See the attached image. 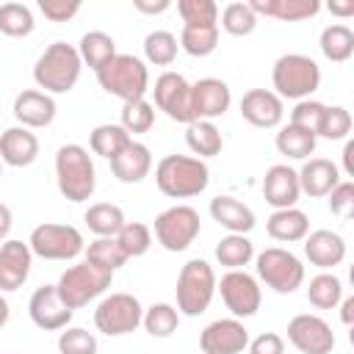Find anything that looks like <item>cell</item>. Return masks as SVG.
Returning <instances> with one entry per match:
<instances>
[{
    "mask_svg": "<svg viewBox=\"0 0 354 354\" xmlns=\"http://www.w3.org/2000/svg\"><path fill=\"white\" fill-rule=\"evenodd\" d=\"M169 6H171L169 0H158V3H152V0H133V8L141 11V14H163Z\"/></svg>",
    "mask_w": 354,
    "mask_h": 354,
    "instance_id": "obj_52",
    "label": "cell"
},
{
    "mask_svg": "<svg viewBox=\"0 0 354 354\" xmlns=\"http://www.w3.org/2000/svg\"><path fill=\"white\" fill-rule=\"evenodd\" d=\"M177 313L185 318L202 315L216 296V271L207 260L194 257L177 274Z\"/></svg>",
    "mask_w": 354,
    "mask_h": 354,
    "instance_id": "obj_6",
    "label": "cell"
},
{
    "mask_svg": "<svg viewBox=\"0 0 354 354\" xmlns=\"http://www.w3.org/2000/svg\"><path fill=\"white\" fill-rule=\"evenodd\" d=\"M141 315H144L141 301L133 293L119 290V293H108L105 299H100L94 310V326L97 332L108 337H122L141 326Z\"/></svg>",
    "mask_w": 354,
    "mask_h": 354,
    "instance_id": "obj_10",
    "label": "cell"
},
{
    "mask_svg": "<svg viewBox=\"0 0 354 354\" xmlns=\"http://www.w3.org/2000/svg\"><path fill=\"white\" fill-rule=\"evenodd\" d=\"M210 183V169L194 155H166L155 166V185L169 199L199 196Z\"/></svg>",
    "mask_w": 354,
    "mask_h": 354,
    "instance_id": "obj_2",
    "label": "cell"
},
{
    "mask_svg": "<svg viewBox=\"0 0 354 354\" xmlns=\"http://www.w3.org/2000/svg\"><path fill=\"white\" fill-rule=\"evenodd\" d=\"M116 241L122 246V252L130 257H141L149 252L152 246V230L144 221H124V227L116 232Z\"/></svg>",
    "mask_w": 354,
    "mask_h": 354,
    "instance_id": "obj_44",
    "label": "cell"
},
{
    "mask_svg": "<svg viewBox=\"0 0 354 354\" xmlns=\"http://www.w3.org/2000/svg\"><path fill=\"white\" fill-rule=\"evenodd\" d=\"M28 246L41 260H75L86 249V241H83V232L72 224L44 221V224L33 227Z\"/></svg>",
    "mask_w": 354,
    "mask_h": 354,
    "instance_id": "obj_11",
    "label": "cell"
},
{
    "mask_svg": "<svg viewBox=\"0 0 354 354\" xmlns=\"http://www.w3.org/2000/svg\"><path fill=\"white\" fill-rule=\"evenodd\" d=\"M296 174H299V188H301V194H307V196H313V199L326 196V194L340 183V169H337V163H332L329 158H307Z\"/></svg>",
    "mask_w": 354,
    "mask_h": 354,
    "instance_id": "obj_24",
    "label": "cell"
},
{
    "mask_svg": "<svg viewBox=\"0 0 354 354\" xmlns=\"http://www.w3.org/2000/svg\"><path fill=\"white\" fill-rule=\"evenodd\" d=\"M0 174H3V160H0Z\"/></svg>",
    "mask_w": 354,
    "mask_h": 354,
    "instance_id": "obj_58",
    "label": "cell"
},
{
    "mask_svg": "<svg viewBox=\"0 0 354 354\" xmlns=\"http://www.w3.org/2000/svg\"><path fill=\"white\" fill-rule=\"evenodd\" d=\"M304 257L315 268L329 271L346 260V241L335 230H313L304 238Z\"/></svg>",
    "mask_w": 354,
    "mask_h": 354,
    "instance_id": "obj_22",
    "label": "cell"
},
{
    "mask_svg": "<svg viewBox=\"0 0 354 354\" xmlns=\"http://www.w3.org/2000/svg\"><path fill=\"white\" fill-rule=\"evenodd\" d=\"M254 17H271L282 22H301L321 11L318 0H246Z\"/></svg>",
    "mask_w": 354,
    "mask_h": 354,
    "instance_id": "obj_27",
    "label": "cell"
},
{
    "mask_svg": "<svg viewBox=\"0 0 354 354\" xmlns=\"http://www.w3.org/2000/svg\"><path fill=\"white\" fill-rule=\"evenodd\" d=\"M221 28L230 36H249L257 28V17L246 3H230L221 11Z\"/></svg>",
    "mask_w": 354,
    "mask_h": 354,
    "instance_id": "obj_45",
    "label": "cell"
},
{
    "mask_svg": "<svg viewBox=\"0 0 354 354\" xmlns=\"http://www.w3.org/2000/svg\"><path fill=\"white\" fill-rule=\"evenodd\" d=\"M254 268L257 279L266 282V288H271L274 293H293L304 282L301 260L282 246H268L260 254H254Z\"/></svg>",
    "mask_w": 354,
    "mask_h": 354,
    "instance_id": "obj_8",
    "label": "cell"
},
{
    "mask_svg": "<svg viewBox=\"0 0 354 354\" xmlns=\"http://www.w3.org/2000/svg\"><path fill=\"white\" fill-rule=\"evenodd\" d=\"M232 102V91L224 80L218 77H202L196 83H191V108H194V119L202 122H213L218 116L227 113Z\"/></svg>",
    "mask_w": 354,
    "mask_h": 354,
    "instance_id": "obj_18",
    "label": "cell"
},
{
    "mask_svg": "<svg viewBox=\"0 0 354 354\" xmlns=\"http://www.w3.org/2000/svg\"><path fill=\"white\" fill-rule=\"evenodd\" d=\"M39 11L50 22H69L80 11V0H39Z\"/></svg>",
    "mask_w": 354,
    "mask_h": 354,
    "instance_id": "obj_50",
    "label": "cell"
},
{
    "mask_svg": "<svg viewBox=\"0 0 354 354\" xmlns=\"http://www.w3.org/2000/svg\"><path fill=\"white\" fill-rule=\"evenodd\" d=\"M324 102H318V100H299L296 105H293V111H290V124H296V127H304V130H310V133H315V127H318V122H321V116H324Z\"/></svg>",
    "mask_w": 354,
    "mask_h": 354,
    "instance_id": "obj_48",
    "label": "cell"
},
{
    "mask_svg": "<svg viewBox=\"0 0 354 354\" xmlns=\"http://www.w3.org/2000/svg\"><path fill=\"white\" fill-rule=\"evenodd\" d=\"M249 354H285V337L277 332H263L249 340Z\"/></svg>",
    "mask_w": 354,
    "mask_h": 354,
    "instance_id": "obj_51",
    "label": "cell"
},
{
    "mask_svg": "<svg viewBox=\"0 0 354 354\" xmlns=\"http://www.w3.org/2000/svg\"><path fill=\"white\" fill-rule=\"evenodd\" d=\"M299 196H301V188H299L296 169H290L288 163H274V166L266 169V174H263V199L274 210L296 207Z\"/></svg>",
    "mask_w": 354,
    "mask_h": 354,
    "instance_id": "obj_20",
    "label": "cell"
},
{
    "mask_svg": "<svg viewBox=\"0 0 354 354\" xmlns=\"http://www.w3.org/2000/svg\"><path fill=\"white\" fill-rule=\"evenodd\" d=\"M343 299V282L332 271H321L307 285V301L315 310H335Z\"/></svg>",
    "mask_w": 354,
    "mask_h": 354,
    "instance_id": "obj_36",
    "label": "cell"
},
{
    "mask_svg": "<svg viewBox=\"0 0 354 354\" xmlns=\"http://www.w3.org/2000/svg\"><path fill=\"white\" fill-rule=\"evenodd\" d=\"M28 315L30 321L44 329V332H58V329H66L75 310H69L61 299H58V290L55 285H41L33 290L30 301H28Z\"/></svg>",
    "mask_w": 354,
    "mask_h": 354,
    "instance_id": "obj_16",
    "label": "cell"
},
{
    "mask_svg": "<svg viewBox=\"0 0 354 354\" xmlns=\"http://www.w3.org/2000/svg\"><path fill=\"white\" fill-rule=\"evenodd\" d=\"M111 282H113V274H111V271H105V268H100V266L83 260V263L69 266V268L58 277L55 290H58V299H61L69 310H80V307H86L88 301L100 299V296L111 288Z\"/></svg>",
    "mask_w": 354,
    "mask_h": 354,
    "instance_id": "obj_7",
    "label": "cell"
},
{
    "mask_svg": "<svg viewBox=\"0 0 354 354\" xmlns=\"http://www.w3.org/2000/svg\"><path fill=\"white\" fill-rule=\"evenodd\" d=\"M0 133H3V130H0Z\"/></svg>",
    "mask_w": 354,
    "mask_h": 354,
    "instance_id": "obj_59",
    "label": "cell"
},
{
    "mask_svg": "<svg viewBox=\"0 0 354 354\" xmlns=\"http://www.w3.org/2000/svg\"><path fill=\"white\" fill-rule=\"evenodd\" d=\"M55 183L64 199L69 202H86L94 196L97 188V171L94 160L86 147L80 144H64L55 152Z\"/></svg>",
    "mask_w": 354,
    "mask_h": 354,
    "instance_id": "obj_3",
    "label": "cell"
},
{
    "mask_svg": "<svg viewBox=\"0 0 354 354\" xmlns=\"http://www.w3.org/2000/svg\"><path fill=\"white\" fill-rule=\"evenodd\" d=\"M315 133L304 130V127H296V124H282L279 133L274 136V147L279 155H285L288 160H307L313 152H315Z\"/></svg>",
    "mask_w": 354,
    "mask_h": 354,
    "instance_id": "obj_29",
    "label": "cell"
},
{
    "mask_svg": "<svg viewBox=\"0 0 354 354\" xmlns=\"http://www.w3.org/2000/svg\"><path fill=\"white\" fill-rule=\"evenodd\" d=\"M318 47L324 53L326 61L332 64H343L354 55V30L343 22H332L321 30V39H318Z\"/></svg>",
    "mask_w": 354,
    "mask_h": 354,
    "instance_id": "obj_31",
    "label": "cell"
},
{
    "mask_svg": "<svg viewBox=\"0 0 354 354\" xmlns=\"http://www.w3.org/2000/svg\"><path fill=\"white\" fill-rule=\"evenodd\" d=\"M149 91H152V100H155L152 105L158 111H163L171 122H180V124L196 122L194 119V108H191V83L180 72L158 75V80H155V86Z\"/></svg>",
    "mask_w": 354,
    "mask_h": 354,
    "instance_id": "obj_13",
    "label": "cell"
},
{
    "mask_svg": "<svg viewBox=\"0 0 354 354\" xmlns=\"http://www.w3.org/2000/svg\"><path fill=\"white\" fill-rule=\"evenodd\" d=\"M36 28L33 11L25 3H3L0 6V33L11 36V39H22L30 36Z\"/></svg>",
    "mask_w": 354,
    "mask_h": 354,
    "instance_id": "obj_39",
    "label": "cell"
},
{
    "mask_svg": "<svg viewBox=\"0 0 354 354\" xmlns=\"http://www.w3.org/2000/svg\"><path fill=\"white\" fill-rule=\"evenodd\" d=\"M337 307H340V321L346 326H351V321H354V296H343Z\"/></svg>",
    "mask_w": 354,
    "mask_h": 354,
    "instance_id": "obj_54",
    "label": "cell"
},
{
    "mask_svg": "<svg viewBox=\"0 0 354 354\" xmlns=\"http://www.w3.org/2000/svg\"><path fill=\"white\" fill-rule=\"evenodd\" d=\"M177 36L171 30H152L144 39V58L155 66H171L177 58Z\"/></svg>",
    "mask_w": 354,
    "mask_h": 354,
    "instance_id": "obj_41",
    "label": "cell"
},
{
    "mask_svg": "<svg viewBox=\"0 0 354 354\" xmlns=\"http://www.w3.org/2000/svg\"><path fill=\"white\" fill-rule=\"evenodd\" d=\"M241 116L252 127H279L285 119V102L271 91V88H249L241 97Z\"/></svg>",
    "mask_w": 354,
    "mask_h": 354,
    "instance_id": "obj_19",
    "label": "cell"
},
{
    "mask_svg": "<svg viewBox=\"0 0 354 354\" xmlns=\"http://www.w3.org/2000/svg\"><path fill=\"white\" fill-rule=\"evenodd\" d=\"M30 266H33V252L28 241H17V238L3 241L0 243V293L19 290L30 277Z\"/></svg>",
    "mask_w": 354,
    "mask_h": 354,
    "instance_id": "obj_17",
    "label": "cell"
},
{
    "mask_svg": "<svg viewBox=\"0 0 354 354\" xmlns=\"http://www.w3.org/2000/svg\"><path fill=\"white\" fill-rule=\"evenodd\" d=\"M266 232L279 241V243H296L304 241L310 232V218L304 210L299 207H285V210H274L266 218Z\"/></svg>",
    "mask_w": 354,
    "mask_h": 354,
    "instance_id": "obj_28",
    "label": "cell"
},
{
    "mask_svg": "<svg viewBox=\"0 0 354 354\" xmlns=\"http://www.w3.org/2000/svg\"><path fill=\"white\" fill-rule=\"evenodd\" d=\"M216 290L221 293V301L232 313V318H252L260 310L263 290L257 277H252L246 268L227 271L221 279H216Z\"/></svg>",
    "mask_w": 354,
    "mask_h": 354,
    "instance_id": "obj_12",
    "label": "cell"
},
{
    "mask_svg": "<svg viewBox=\"0 0 354 354\" xmlns=\"http://www.w3.org/2000/svg\"><path fill=\"white\" fill-rule=\"evenodd\" d=\"M249 346V329L241 318H216L199 332V348L205 354H243Z\"/></svg>",
    "mask_w": 354,
    "mask_h": 354,
    "instance_id": "obj_15",
    "label": "cell"
},
{
    "mask_svg": "<svg viewBox=\"0 0 354 354\" xmlns=\"http://www.w3.org/2000/svg\"><path fill=\"white\" fill-rule=\"evenodd\" d=\"M80 72H83L80 53L75 44H66V41H53L50 47H44V53L33 64V80L39 91L50 97L69 94L80 80Z\"/></svg>",
    "mask_w": 354,
    "mask_h": 354,
    "instance_id": "obj_1",
    "label": "cell"
},
{
    "mask_svg": "<svg viewBox=\"0 0 354 354\" xmlns=\"http://www.w3.org/2000/svg\"><path fill=\"white\" fill-rule=\"evenodd\" d=\"M326 196H329V210L337 218H351L354 216V183L351 180H340Z\"/></svg>",
    "mask_w": 354,
    "mask_h": 354,
    "instance_id": "obj_49",
    "label": "cell"
},
{
    "mask_svg": "<svg viewBox=\"0 0 354 354\" xmlns=\"http://www.w3.org/2000/svg\"><path fill=\"white\" fill-rule=\"evenodd\" d=\"M288 340L301 354H332L335 348L332 326L313 313H299L288 321Z\"/></svg>",
    "mask_w": 354,
    "mask_h": 354,
    "instance_id": "obj_14",
    "label": "cell"
},
{
    "mask_svg": "<svg viewBox=\"0 0 354 354\" xmlns=\"http://www.w3.org/2000/svg\"><path fill=\"white\" fill-rule=\"evenodd\" d=\"M97 75V83L102 91L111 97H119L122 102L144 100L149 91V69L138 55L130 53H116Z\"/></svg>",
    "mask_w": 354,
    "mask_h": 354,
    "instance_id": "obj_5",
    "label": "cell"
},
{
    "mask_svg": "<svg viewBox=\"0 0 354 354\" xmlns=\"http://www.w3.org/2000/svg\"><path fill=\"white\" fill-rule=\"evenodd\" d=\"M351 155H354V141L346 138V147H343V169H346L348 177H354V160H351Z\"/></svg>",
    "mask_w": 354,
    "mask_h": 354,
    "instance_id": "obj_56",
    "label": "cell"
},
{
    "mask_svg": "<svg viewBox=\"0 0 354 354\" xmlns=\"http://www.w3.org/2000/svg\"><path fill=\"white\" fill-rule=\"evenodd\" d=\"M11 227H14V213H11V207L6 202H0V243L8 241Z\"/></svg>",
    "mask_w": 354,
    "mask_h": 354,
    "instance_id": "obj_53",
    "label": "cell"
},
{
    "mask_svg": "<svg viewBox=\"0 0 354 354\" xmlns=\"http://www.w3.org/2000/svg\"><path fill=\"white\" fill-rule=\"evenodd\" d=\"M216 260L227 268V271H238L243 266H249L254 260V243L246 235H235L227 232L218 243H216Z\"/></svg>",
    "mask_w": 354,
    "mask_h": 354,
    "instance_id": "obj_35",
    "label": "cell"
},
{
    "mask_svg": "<svg viewBox=\"0 0 354 354\" xmlns=\"http://www.w3.org/2000/svg\"><path fill=\"white\" fill-rule=\"evenodd\" d=\"M130 141H133V136H130L122 124H113V122L97 124V127L88 133V147H91V152L100 155V158H105V160H113Z\"/></svg>",
    "mask_w": 354,
    "mask_h": 354,
    "instance_id": "obj_34",
    "label": "cell"
},
{
    "mask_svg": "<svg viewBox=\"0 0 354 354\" xmlns=\"http://www.w3.org/2000/svg\"><path fill=\"white\" fill-rule=\"evenodd\" d=\"M130 136L138 133H149L155 124V105L144 97V100H133L122 105V122H119Z\"/></svg>",
    "mask_w": 354,
    "mask_h": 354,
    "instance_id": "obj_43",
    "label": "cell"
},
{
    "mask_svg": "<svg viewBox=\"0 0 354 354\" xmlns=\"http://www.w3.org/2000/svg\"><path fill=\"white\" fill-rule=\"evenodd\" d=\"M326 8H329L335 17H343V19H346V17H354V0H348V3H329Z\"/></svg>",
    "mask_w": 354,
    "mask_h": 354,
    "instance_id": "obj_55",
    "label": "cell"
},
{
    "mask_svg": "<svg viewBox=\"0 0 354 354\" xmlns=\"http://www.w3.org/2000/svg\"><path fill=\"white\" fill-rule=\"evenodd\" d=\"M36 158H39V138H36V133H30L22 124L6 127L0 133V160L6 166L22 169V166H30Z\"/></svg>",
    "mask_w": 354,
    "mask_h": 354,
    "instance_id": "obj_23",
    "label": "cell"
},
{
    "mask_svg": "<svg viewBox=\"0 0 354 354\" xmlns=\"http://www.w3.org/2000/svg\"><path fill=\"white\" fill-rule=\"evenodd\" d=\"M111 171L119 183L124 185H133V183H141L149 171H152V152L147 144L141 141H130L113 160H111Z\"/></svg>",
    "mask_w": 354,
    "mask_h": 354,
    "instance_id": "obj_25",
    "label": "cell"
},
{
    "mask_svg": "<svg viewBox=\"0 0 354 354\" xmlns=\"http://www.w3.org/2000/svg\"><path fill=\"white\" fill-rule=\"evenodd\" d=\"M351 111L343 105H326L324 116L315 127V138H326V141H343L351 133Z\"/></svg>",
    "mask_w": 354,
    "mask_h": 354,
    "instance_id": "obj_42",
    "label": "cell"
},
{
    "mask_svg": "<svg viewBox=\"0 0 354 354\" xmlns=\"http://www.w3.org/2000/svg\"><path fill=\"white\" fill-rule=\"evenodd\" d=\"M271 83H274V94L282 102L310 100L321 86V66L315 64V58L304 53H285L274 61Z\"/></svg>",
    "mask_w": 354,
    "mask_h": 354,
    "instance_id": "obj_4",
    "label": "cell"
},
{
    "mask_svg": "<svg viewBox=\"0 0 354 354\" xmlns=\"http://www.w3.org/2000/svg\"><path fill=\"white\" fill-rule=\"evenodd\" d=\"M11 111H14V119H17L22 127L36 130V127L53 124L58 105H55V100H53L50 94L39 91V88H25V91H19V94L14 97Z\"/></svg>",
    "mask_w": 354,
    "mask_h": 354,
    "instance_id": "obj_21",
    "label": "cell"
},
{
    "mask_svg": "<svg viewBox=\"0 0 354 354\" xmlns=\"http://www.w3.org/2000/svg\"><path fill=\"white\" fill-rule=\"evenodd\" d=\"M185 144H188V149L194 152V158L205 160V158H213V155L221 152L224 138H221V130H218L213 122L196 119V122L185 124Z\"/></svg>",
    "mask_w": 354,
    "mask_h": 354,
    "instance_id": "obj_33",
    "label": "cell"
},
{
    "mask_svg": "<svg viewBox=\"0 0 354 354\" xmlns=\"http://www.w3.org/2000/svg\"><path fill=\"white\" fill-rule=\"evenodd\" d=\"M152 230L166 252H185L202 232V218L191 205H171L155 216Z\"/></svg>",
    "mask_w": 354,
    "mask_h": 354,
    "instance_id": "obj_9",
    "label": "cell"
},
{
    "mask_svg": "<svg viewBox=\"0 0 354 354\" xmlns=\"http://www.w3.org/2000/svg\"><path fill=\"white\" fill-rule=\"evenodd\" d=\"M177 44L188 55L205 58V55L216 53V47H218V25H183Z\"/></svg>",
    "mask_w": 354,
    "mask_h": 354,
    "instance_id": "obj_37",
    "label": "cell"
},
{
    "mask_svg": "<svg viewBox=\"0 0 354 354\" xmlns=\"http://www.w3.org/2000/svg\"><path fill=\"white\" fill-rule=\"evenodd\" d=\"M83 221L88 227V232H94L97 238H116V232L124 227V210L113 202H94L88 205V210L83 213Z\"/></svg>",
    "mask_w": 354,
    "mask_h": 354,
    "instance_id": "obj_30",
    "label": "cell"
},
{
    "mask_svg": "<svg viewBox=\"0 0 354 354\" xmlns=\"http://www.w3.org/2000/svg\"><path fill=\"white\" fill-rule=\"evenodd\" d=\"M210 216L213 221H218L227 232H235V235H246L254 230L257 218H254V210L249 205H243L241 199L224 194V196H216L210 199Z\"/></svg>",
    "mask_w": 354,
    "mask_h": 354,
    "instance_id": "obj_26",
    "label": "cell"
},
{
    "mask_svg": "<svg viewBox=\"0 0 354 354\" xmlns=\"http://www.w3.org/2000/svg\"><path fill=\"white\" fill-rule=\"evenodd\" d=\"M58 351L61 354H97V337L88 329L66 326L58 335Z\"/></svg>",
    "mask_w": 354,
    "mask_h": 354,
    "instance_id": "obj_47",
    "label": "cell"
},
{
    "mask_svg": "<svg viewBox=\"0 0 354 354\" xmlns=\"http://www.w3.org/2000/svg\"><path fill=\"white\" fill-rule=\"evenodd\" d=\"M141 326H144L147 335H152V337H171V335L177 332V326H180V313H177L174 304L158 301V304H152V307L144 310Z\"/></svg>",
    "mask_w": 354,
    "mask_h": 354,
    "instance_id": "obj_38",
    "label": "cell"
},
{
    "mask_svg": "<svg viewBox=\"0 0 354 354\" xmlns=\"http://www.w3.org/2000/svg\"><path fill=\"white\" fill-rule=\"evenodd\" d=\"M8 318H11V307H8V301H6V296L0 293V329L8 324Z\"/></svg>",
    "mask_w": 354,
    "mask_h": 354,
    "instance_id": "obj_57",
    "label": "cell"
},
{
    "mask_svg": "<svg viewBox=\"0 0 354 354\" xmlns=\"http://www.w3.org/2000/svg\"><path fill=\"white\" fill-rule=\"evenodd\" d=\"M83 254H86V260L88 263H94V266H100V268H105V271H119L124 263H127V254L122 252V246H119V241L116 238H94L86 249H83Z\"/></svg>",
    "mask_w": 354,
    "mask_h": 354,
    "instance_id": "obj_40",
    "label": "cell"
},
{
    "mask_svg": "<svg viewBox=\"0 0 354 354\" xmlns=\"http://www.w3.org/2000/svg\"><path fill=\"white\" fill-rule=\"evenodd\" d=\"M77 53H80V61H83L88 69L100 72V69L116 55V41H113V36L105 33V30H88V33L80 36Z\"/></svg>",
    "mask_w": 354,
    "mask_h": 354,
    "instance_id": "obj_32",
    "label": "cell"
},
{
    "mask_svg": "<svg viewBox=\"0 0 354 354\" xmlns=\"http://www.w3.org/2000/svg\"><path fill=\"white\" fill-rule=\"evenodd\" d=\"M177 11L185 25H218V6L213 0H180Z\"/></svg>",
    "mask_w": 354,
    "mask_h": 354,
    "instance_id": "obj_46",
    "label": "cell"
}]
</instances>
